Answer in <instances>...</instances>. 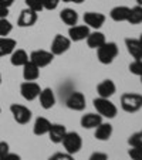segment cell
Instances as JSON below:
<instances>
[{"instance_id":"6da1fadb","label":"cell","mask_w":142,"mask_h":160,"mask_svg":"<svg viewBox=\"0 0 142 160\" xmlns=\"http://www.w3.org/2000/svg\"><path fill=\"white\" fill-rule=\"evenodd\" d=\"M121 108L128 113L138 112L142 108V95L128 92L121 97Z\"/></svg>"},{"instance_id":"7a4b0ae2","label":"cell","mask_w":142,"mask_h":160,"mask_svg":"<svg viewBox=\"0 0 142 160\" xmlns=\"http://www.w3.org/2000/svg\"><path fill=\"white\" fill-rule=\"evenodd\" d=\"M94 108L97 109V113H100L103 118L112 119L117 115V106L108 99V98H97L94 99Z\"/></svg>"},{"instance_id":"3957f363","label":"cell","mask_w":142,"mask_h":160,"mask_svg":"<svg viewBox=\"0 0 142 160\" xmlns=\"http://www.w3.org/2000/svg\"><path fill=\"white\" fill-rule=\"evenodd\" d=\"M97 55L101 64H111L118 55V47L115 42H104L97 48Z\"/></svg>"},{"instance_id":"277c9868","label":"cell","mask_w":142,"mask_h":160,"mask_svg":"<svg viewBox=\"0 0 142 160\" xmlns=\"http://www.w3.org/2000/svg\"><path fill=\"white\" fill-rule=\"evenodd\" d=\"M61 143H63L64 149H66V153L68 154L78 153L80 149L82 148V139L77 132H67Z\"/></svg>"},{"instance_id":"5b68a950","label":"cell","mask_w":142,"mask_h":160,"mask_svg":"<svg viewBox=\"0 0 142 160\" xmlns=\"http://www.w3.org/2000/svg\"><path fill=\"white\" fill-rule=\"evenodd\" d=\"M10 112H12L14 121L20 125L29 123L31 119V111L27 106L20 105V103H13V105L10 106Z\"/></svg>"},{"instance_id":"8992f818","label":"cell","mask_w":142,"mask_h":160,"mask_svg":"<svg viewBox=\"0 0 142 160\" xmlns=\"http://www.w3.org/2000/svg\"><path fill=\"white\" fill-rule=\"evenodd\" d=\"M20 92L21 97L24 98L26 101H34L36 98H39L40 92H41V88L39 84L33 81H26L20 85Z\"/></svg>"},{"instance_id":"52a82bcc","label":"cell","mask_w":142,"mask_h":160,"mask_svg":"<svg viewBox=\"0 0 142 160\" xmlns=\"http://www.w3.org/2000/svg\"><path fill=\"white\" fill-rule=\"evenodd\" d=\"M53 58L54 55L51 54V51H45V50H36L30 54V61L39 68L47 67L53 61Z\"/></svg>"},{"instance_id":"ba28073f","label":"cell","mask_w":142,"mask_h":160,"mask_svg":"<svg viewBox=\"0 0 142 160\" xmlns=\"http://www.w3.org/2000/svg\"><path fill=\"white\" fill-rule=\"evenodd\" d=\"M67 108H70L71 111H84L85 109V97L81 92H71L66 99Z\"/></svg>"},{"instance_id":"9c48e42d","label":"cell","mask_w":142,"mask_h":160,"mask_svg":"<svg viewBox=\"0 0 142 160\" xmlns=\"http://www.w3.org/2000/svg\"><path fill=\"white\" fill-rule=\"evenodd\" d=\"M70 45H71V40L61 36V34H57L51 42V54L53 55L64 54V52L70 48Z\"/></svg>"},{"instance_id":"30bf717a","label":"cell","mask_w":142,"mask_h":160,"mask_svg":"<svg viewBox=\"0 0 142 160\" xmlns=\"http://www.w3.org/2000/svg\"><path fill=\"white\" fill-rule=\"evenodd\" d=\"M84 23L88 27L100 28V27H103V24L105 23V16H104L103 13L88 12L84 14Z\"/></svg>"},{"instance_id":"8fae6325","label":"cell","mask_w":142,"mask_h":160,"mask_svg":"<svg viewBox=\"0 0 142 160\" xmlns=\"http://www.w3.org/2000/svg\"><path fill=\"white\" fill-rule=\"evenodd\" d=\"M68 36L71 41H82L90 36V27L88 26H71L68 30Z\"/></svg>"},{"instance_id":"7c38bea8","label":"cell","mask_w":142,"mask_h":160,"mask_svg":"<svg viewBox=\"0 0 142 160\" xmlns=\"http://www.w3.org/2000/svg\"><path fill=\"white\" fill-rule=\"evenodd\" d=\"M36 21H37V13L30 9H24L21 10L20 16H18L17 24L20 27H31Z\"/></svg>"},{"instance_id":"4fadbf2b","label":"cell","mask_w":142,"mask_h":160,"mask_svg":"<svg viewBox=\"0 0 142 160\" xmlns=\"http://www.w3.org/2000/svg\"><path fill=\"white\" fill-rule=\"evenodd\" d=\"M100 123H103V116L100 113H87L81 118V126L84 129H95Z\"/></svg>"},{"instance_id":"5bb4252c","label":"cell","mask_w":142,"mask_h":160,"mask_svg":"<svg viewBox=\"0 0 142 160\" xmlns=\"http://www.w3.org/2000/svg\"><path fill=\"white\" fill-rule=\"evenodd\" d=\"M115 91H117V87H115V84L111 79H105L101 84H98L97 87V92L100 95V98H108L109 99L115 94Z\"/></svg>"},{"instance_id":"9a60e30c","label":"cell","mask_w":142,"mask_h":160,"mask_svg":"<svg viewBox=\"0 0 142 160\" xmlns=\"http://www.w3.org/2000/svg\"><path fill=\"white\" fill-rule=\"evenodd\" d=\"M67 133V129L64 125H60V123H55V125H51L49 130V136H50V140L53 143H61L64 139V136Z\"/></svg>"},{"instance_id":"2e32d148","label":"cell","mask_w":142,"mask_h":160,"mask_svg":"<svg viewBox=\"0 0 142 160\" xmlns=\"http://www.w3.org/2000/svg\"><path fill=\"white\" fill-rule=\"evenodd\" d=\"M125 45H127L128 52L134 57V60H142V44L139 42V40L127 38Z\"/></svg>"},{"instance_id":"e0dca14e","label":"cell","mask_w":142,"mask_h":160,"mask_svg":"<svg viewBox=\"0 0 142 160\" xmlns=\"http://www.w3.org/2000/svg\"><path fill=\"white\" fill-rule=\"evenodd\" d=\"M40 98V105L43 106L44 109H51L55 103V97H54V92H53L50 88H45V89H41L39 95Z\"/></svg>"},{"instance_id":"ac0fdd59","label":"cell","mask_w":142,"mask_h":160,"mask_svg":"<svg viewBox=\"0 0 142 160\" xmlns=\"http://www.w3.org/2000/svg\"><path fill=\"white\" fill-rule=\"evenodd\" d=\"M23 77H24L26 81H36L40 77V68L34 65L31 61H29L23 65Z\"/></svg>"},{"instance_id":"d6986e66","label":"cell","mask_w":142,"mask_h":160,"mask_svg":"<svg viewBox=\"0 0 142 160\" xmlns=\"http://www.w3.org/2000/svg\"><path fill=\"white\" fill-rule=\"evenodd\" d=\"M111 135H112V126L109 123H100L95 128V133H94L95 139L101 140V142L108 140L111 138Z\"/></svg>"},{"instance_id":"ffe728a7","label":"cell","mask_w":142,"mask_h":160,"mask_svg":"<svg viewBox=\"0 0 142 160\" xmlns=\"http://www.w3.org/2000/svg\"><path fill=\"white\" fill-rule=\"evenodd\" d=\"M16 50V40L9 37H0V57L12 54Z\"/></svg>"},{"instance_id":"44dd1931","label":"cell","mask_w":142,"mask_h":160,"mask_svg":"<svg viewBox=\"0 0 142 160\" xmlns=\"http://www.w3.org/2000/svg\"><path fill=\"white\" fill-rule=\"evenodd\" d=\"M50 128H51V123H50L49 119L45 118H37L36 122H34V126H33V132L34 135L37 136H41V135H45V133H49Z\"/></svg>"},{"instance_id":"7402d4cb","label":"cell","mask_w":142,"mask_h":160,"mask_svg":"<svg viewBox=\"0 0 142 160\" xmlns=\"http://www.w3.org/2000/svg\"><path fill=\"white\" fill-rule=\"evenodd\" d=\"M29 61H30V58L24 50H14L12 52V57H10V62L14 67H23Z\"/></svg>"},{"instance_id":"603a6c76","label":"cell","mask_w":142,"mask_h":160,"mask_svg":"<svg viewBox=\"0 0 142 160\" xmlns=\"http://www.w3.org/2000/svg\"><path fill=\"white\" fill-rule=\"evenodd\" d=\"M129 12H131V9L127 6H117L111 10L109 16H111V18L114 21H127Z\"/></svg>"},{"instance_id":"cb8c5ba5","label":"cell","mask_w":142,"mask_h":160,"mask_svg":"<svg viewBox=\"0 0 142 160\" xmlns=\"http://www.w3.org/2000/svg\"><path fill=\"white\" fill-rule=\"evenodd\" d=\"M105 41V36H104L103 33H100V31H94V33H90V36L87 37V44L90 48H95L97 50L98 47H101V45L104 44Z\"/></svg>"},{"instance_id":"d4e9b609","label":"cell","mask_w":142,"mask_h":160,"mask_svg":"<svg viewBox=\"0 0 142 160\" xmlns=\"http://www.w3.org/2000/svg\"><path fill=\"white\" fill-rule=\"evenodd\" d=\"M60 18L66 23L67 26H76L77 21H78V13L73 9H64L63 12L60 13Z\"/></svg>"},{"instance_id":"484cf974","label":"cell","mask_w":142,"mask_h":160,"mask_svg":"<svg viewBox=\"0 0 142 160\" xmlns=\"http://www.w3.org/2000/svg\"><path fill=\"white\" fill-rule=\"evenodd\" d=\"M127 21L129 24H139V23H142V6L132 7Z\"/></svg>"},{"instance_id":"4316f807","label":"cell","mask_w":142,"mask_h":160,"mask_svg":"<svg viewBox=\"0 0 142 160\" xmlns=\"http://www.w3.org/2000/svg\"><path fill=\"white\" fill-rule=\"evenodd\" d=\"M13 30V24L6 18H0V37H7Z\"/></svg>"},{"instance_id":"83f0119b","label":"cell","mask_w":142,"mask_h":160,"mask_svg":"<svg viewBox=\"0 0 142 160\" xmlns=\"http://www.w3.org/2000/svg\"><path fill=\"white\" fill-rule=\"evenodd\" d=\"M128 143L131 145V148L132 146H138V148H142V130H139V132L134 133V135L129 136V139H128Z\"/></svg>"},{"instance_id":"f1b7e54d","label":"cell","mask_w":142,"mask_h":160,"mask_svg":"<svg viewBox=\"0 0 142 160\" xmlns=\"http://www.w3.org/2000/svg\"><path fill=\"white\" fill-rule=\"evenodd\" d=\"M26 4H27V9L33 10L36 13L41 12L44 9L43 7V0H26Z\"/></svg>"},{"instance_id":"f546056e","label":"cell","mask_w":142,"mask_h":160,"mask_svg":"<svg viewBox=\"0 0 142 160\" xmlns=\"http://www.w3.org/2000/svg\"><path fill=\"white\" fill-rule=\"evenodd\" d=\"M129 71L134 74V75H142V60H135L134 62L129 64Z\"/></svg>"},{"instance_id":"4dcf8cb0","label":"cell","mask_w":142,"mask_h":160,"mask_svg":"<svg viewBox=\"0 0 142 160\" xmlns=\"http://www.w3.org/2000/svg\"><path fill=\"white\" fill-rule=\"evenodd\" d=\"M128 154L132 160H142V148L138 146H132V148L128 150Z\"/></svg>"},{"instance_id":"1f68e13d","label":"cell","mask_w":142,"mask_h":160,"mask_svg":"<svg viewBox=\"0 0 142 160\" xmlns=\"http://www.w3.org/2000/svg\"><path fill=\"white\" fill-rule=\"evenodd\" d=\"M60 0H43V7L45 10H54L57 9Z\"/></svg>"},{"instance_id":"d6a6232c","label":"cell","mask_w":142,"mask_h":160,"mask_svg":"<svg viewBox=\"0 0 142 160\" xmlns=\"http://www.w3.org/2000/svg\"><path fill=\"white\" fill-rule=\"evenodd\" d=\"M49 160H74V157L73 154H68V153H55Z\"/></svg>"},{"instance_id":"836d02e7","label":"cell","mask_w":142,"mask_h":160,"mask_svg":"<svg viewBox=\"0 0 142 160\" xmlns=\"http://www.w3.org/2000/svg\"><path fill=\"white\" fill-rule=\"evenodd\" d=\"M88 160H108V154L101 153V152H95V153L91 154Z\"/></svg>"},{"instance_id":"e575fe53","label":"cell","mask_w":142,"mask_h":160,"mask_svg":"<svg viewBox=\"0 0 142 160\" xmlns=\"http://www.w3.org/2000/svg\"><path fill=\"white\" fill-rule=\"evenodd\" d=\"M7 153H9V143L0 142V159H2L3 156H6Z\"/></svg>"},{"instance_id":"d590c367","label":"cell","mask_w":142,"mask_h":160,"mask_svg":"<svg viewBox=\"0 0 142 160\" xmlns=\"http://www.w3.org/2000/svg\"><path fill=\"white\" fill-rule=\"evenodd\" d=\"M0 160H20V156H18V154H16V153H10V152H9L6 156H3Z\"/></svg>"},{"instance_id":"8d00e7d4","label":"cell","mask_w":142,"mask_h":160,"mask_svg":"<svg viewBox=\"0 0 142 160\" xmlns=\"http://www.w3.org/2000/svg\"><path fill=\"white\" fill-rule=\"evenodd\" d=\"M7 14H9V7L0 3V18H6Z\"/></svg>"},{"instance_id":"74e56055","label":"cell","mask_w":142,"mask_h":160,"mask_svg":"<svg viewBox=\"0 0 142 160\" xmlns=\"http://www.w3.org/2000/svg\"><path fill=\"white\" fill-rule=\"evenodd\" d=\"M0 3L4 4L6 7H10L13 3H14V0H0Z\"/></svg>"},{"instance_id":"f35d334b","label":"cell","mask_w":142,"mask_h":160,"mask_svg":"<svg viewBox=\"0 0 142 160\" xmlns=\"http://www.w3.org/2000/svg\"><path fill=\"white\" fill-rule=\"evenodd\" d=\"M84 0H71V3H77V4H80V3H82Z\"/></svg>"},{"instance_id":"ab89813d","label":"cell","mask_w":142,"mask_h":160,"mask_svg":"<svg viewBox=\"0 0 142 160\" xmlns=\"http://www.w3.org/2000/svg\"><path fill=\"white\" fill-rule=\"evenodd\" d=\"M136 3H138V6H142V0H135Z\"/></svg>"},{"instance_id":"60d3db41","label":"cell","mask_w":142,"mask_h":160,"mask_svg":"<svg viewBox=\"0 0 142 160\" xmlns=\"http://www.w3.org/2000/svg\"><path fill=\"white\" fill-rule=\"evenodd\" d=\"M138 40H139V42H141V44H142V34H141V36H139V38H138Z\"/></svg>"},{"instance_id":"b9f144b4","label":"cell","mask_w":142,"mask_h":160,"mask_svg":"<svg viewBox=\"0 0 142 160\" xmlns=\"http://www.w3.org/2000/svg\"><path fill=\"white\" fill-rule=\"evenodd\" d=\"M61 2V0H60ZM63 2H66V3H70V2H71V0H63Z\"/></svg>"},{"instance_id":"7bdbcfd3","label":"cell","mask_w":142,"mask_h":160,"mask_svg":"<svg viewBox=\"0 0 142 160\" xmlns=\"http://www.w3.org/2000/svg\"><path fill=\"white\" fill-rule=\"evenodd\" d=\"M0 84H2V74H0Z\"/></svg>"},{"instance_id":"ee69618b","label":"cell","mask_w":142,"mask_h":160,"mask_svg":"<svg viewBox=\"0 0 142 160\" xmlns=\"http://www.w3.org/2000/svg\"><path fill=\"white\" fill-rule=\"evenodd\" d=\"M141 84H142V75H141Z\"/></svg>"},{"instance_id":"f6af8a7d","label":"cell","mask_w":142,"mask_h":160,"mask_svg":"<svg viewBox=\"0 0 142 160\" xmlns=\"http://www.w3.org/2000/svg\"><path fill=\"white\" fill-rule=\"evenodd\" d=\"M0 112H2V108H0Z\"/></svg>"}]
</instances>
